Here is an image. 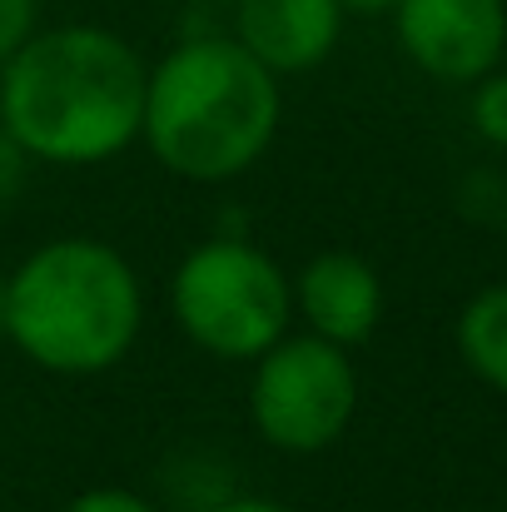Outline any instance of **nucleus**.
Here are the masks:
<instances>
[{
	"mask_svg": "<svg viewBox=\"0 0 507 512\" xmlns=\"http://www.w3.org/2000/svg\"><path fill=\"white\" fill-rule=\"evenodd\" d=\"M150 65L105 25L35 30L0 65V130L55 170L125 155L145 125Z\"/></svg>",
	"mask_w": 507,
	"mask_h": 512,
	"instance_id": "1",
	"label": "nucleus"
},
{
	"mask_svg": "<svg viewBox=\"0 0 507 512\" xmlns=\"http://www.w3.org/2000/svg\"><path fill=\"white\" fill-rule=\"evenodd\" d=\"M279 120V75L264 70L234 35H194L150 70L140 140L169 174L224 184L274 150Z\"/></svg>",
	"mask_w": 507,
	"mask_h": 512,
	"instance_id": "2",
	"label": "nucleus"
},
{
	"mask_svg": "<svg viewBox=\"0 0 507 512\" xmlns=\"http://www.w3.org/2000/svg\"><path fill=\"white\" fill-rule=\"evenodd\" d=\"M140 329V274L105 239H50L5 274V343L45 373H105L135 348Z\"/></svg>",
	"mask_w": 507,
	"mask_h": 512,
	"instance_id": "3",
	"label": "nucleus"
},
{
	"mask_svg": "<svg viewBox=\"0 0 507 512\" xmlns=\"http://www.w3.org/2000/svg\"><path fill=\"white\" fill-rule=\"evenodd\" d=\"M179 334L224 363H254L294 324V284L274 254L249 239L194 244L169 279Z\"/></svg>",
	"mask_w": 507,
	"mask_h": 512,
	"instance_id": "4",
	"label": "nucleus"
},
{
	"mask_svg": "<svg viewBox=\"0 0 507 512\" xmlns=\"http://www.w3.org/2000/svg\"><path fill=\"white\" fill-rule=\"evenodd\" d=\"M358 413L353 353L314 334H284L254 358L249 423L279 453H324Z\"/></svg>",
	"mask_w": 507,
	"mask_h": 512,
	"instance_id": "5",
	"label": "nucleus"
},
{
	"mask_svg": "<svg viewBox=\"0 0 507 512\" xmlns=\"http://www.w3.org/2000/svg\"><path fill=\"white\" fill-rule=\"evenodd\" d=\"M393 30L423 75L478 85L507 55V0H398Z\"/></svg>",
	"mask_w": 507,
	"mask_h": 512,
	"instance_id": "6",
	"label": "nucleus"
},
{
	"mask_svg": "<svg viewBox=\"0 0 507 512\" xmlns=\"http://www.w3.org/2000/svg\"><path fill=\"white\" fill-rule=\"evenodd\" d=\"M294 284V314L304 319V334L338 348H358L383 324V279L378 269L353 249H324L314 254Z\"/></svg>",
	"mask_w": 507,
	"mask_h": 512,
	"instance_id": "7",
	"label": "nucleus"
},
{
	"mask_svg": "<svg viewBox=\"0 0 507 512\" xmlns=\"http://www.w3.org/2000/svg\"><path fill=\"white\" fill-rule=\"evenodd\" d=\"M343 35L338 0H234V40L279 80L309 75Z\"/></svg>",
	"mask_w": 507,
	"mask_h": 512,
	"instance_id": "8",
	"label": "nucleus"
},
{
	"mask_svg": "<svg viewBox=\"0 0 507 512\" xmlns=\"http://www.w3.org/2000/svg\"><path fill=\"white\" fill-rule=\"evenodd\" d=\"M458 353L493 393L507 398V284H488L463 304Z\"/></svg>",
	"mask_w": 507,
	"mask_h": 512,
	"instance_id": "9",
	"label": "nucleus"
},
{
	"mask_svg": "<svg viewBox=\"0 0 507 512\" xmlns=\"http://www.w3.org/2000/svg\"><path fill=\"white\" fill-rule=\"evenodd\" d=\"M468 115H473V130L488 145L507 150V70H493L473 85V110Z\"/></svg>",
	"mask_w": 507,
	"mask_h": 512,
	"instance_id": "10",
	"label": "nucleus"
},
{
	"mask_svg": "<svg viewBox=\"0 0 507 512\" xmlns=\"http://www.w3.org/2000/svg\"><path fill=\"white\" fill-rule=\"evenodd\" d=\"M40 30V0H0V65Z\"/></svg>",
	"mask_w": 507,
	"mask_h": 512,
	"instance_id": "11",
	"label": "nucleus"
},
{
	"mask_svg": "<svg viewBox=\"0 0 507 512\" xmlns=\"http://www.w3.org/2000/svg\"><path fill=\"white\" fill-rule=\"evenodd\" d=\"M65 512H160L145 493L135 488H85L80 498H70Z\"/></svg>",
	"mask_w": 507,
	"mask_h": 512,
	"instance_id": "12",
	"label": "nucleus"
},
{
	"mask_svg": "<svg viewBox=\"0 0 507 512\" xmlns=\"http://www.w3.org/2000/svg\"><path fill=\"white\" fill-rule=\"evenodd\" d=\"M25 165H30V155L0 130V209L20 194V184H25Z\"/></svg>",
	"mask_w": 507,
	"mask_h": 512,
	"instance_id": "13",
	"label": "nucleus"
},
{
	"mask_svg": "<svg viewBox=\"0 0 507 512\" xmlns=\"http://www.w3.org/2000/svg\"><path fill=\"white\" fill-rule=\"evenodd\" d=\"M209 512H299V508H289V503H279V498H264V493H234V498L214 503Z\"/></svg>",
	"mask_w": 507,
	"mask_h": 512,
	"instance_id": "14",
	"label": "nucleus"
},
{
	"mask_svg": "<svg viewBox=\"0 0 507 512\" xmlns=\"http://www.w3.org/2000/svg\"><path fill=\"white\" fill-rule=\"evenodd\" d=\"M338 10H343V15H363V20H373V15H393L398 0H338Z\"/></svg>",
	"mask_w": 507,
	"mask_h": 512,
	"instance_id": "15",
	"label": "nucleus"
},
{
	"mask_svg": "<svg viewBox=\"0 0 507 512\" xmlns=\"http://www.w3.org/2000/svg\"><path fill=\"white\" fill-rule=\"evenodd\" d=\"M0 339H5V274H0Z\"/></svg>",
	"mask_w": 507,
	"mask_h": 512,
	"instance_id": "16",
	"label": "nucleus"
},
{
	"mask_svg": "<svg viewBox=\"0 0 507 512\" xmlns=\"http://www.w3.org/2000/svg\"><path fill=\"white\" fill-rule=\"evenodd\" d=\"M503 234H507V224H503Z\"/></svg>",
	"mask_w": 507,
	"mask_h": 512,
	"instance_id": "17",
	"label": "nucleus"
}]
</instances>
